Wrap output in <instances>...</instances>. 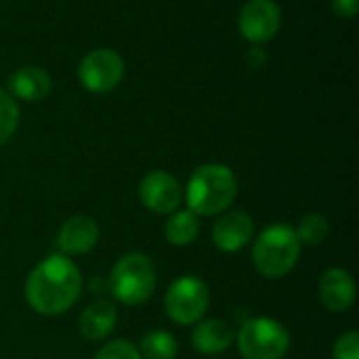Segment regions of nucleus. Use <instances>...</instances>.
<instances>
[{
  "label": "nucleus",
  "mask_w": 359,
  "mask_h": 359,
  "mask_svg": "<svg viewBox=\"0 0 359 359\" xmlns=\"http://www.w3.org/2000/svg\"><path fill=\"white\" fill-rule=\"evenodd\" d=\"M358 297L353 276L343 267H332L320 278V299L322 305L332 313H345L353 307Z\"/></svg>",
  "instance_id": "11"
},
{
  "label": "nucleus",
  "mask_w": 359,
  "mask_h": 359,
  "mask_svg": "<svg viewBox=\"0 0 359 359\" xmlns=\"http://www.w3.org/2000/svg\"><path fill=\"white\" fill-rule=\"evenodd\" d=\"M244 359H282L288 353L290 334L273 318H248L236 337Z\"/></svg>",
  "instance_id": "5"
},
{
  "label": "nucleus",
  "mask_w": 359,
  "mask_h": 359,
  "mask_svg": "<svg viewBox=\"0 0 359 359\" xmlns=\"http://www.w3.org/2000/svg\"><path fill=\"white\" fill-rule=\"evenodd\" d=\"M141 204L156 215H172L183 200L179 181L166 170H151L139 183Z\"/></svg>",
  "instance_id": "8"
},
{
  "label": "nucleus",
  "mask_w": 359,
  "mask_h": 359,
  "mask_svg": "<svg viewBox=\"0 0 359 359\" xmlns=\"http://www.w3.org/2000/svg\"><path fill=\"white\" fill-rule=\"evenodd\" d=\"M210 305V290L204 280L196 276H183L175 280L164 297L166 316L179 326L198 324Z\"/></svg>",
  "instance_id": "6"
},
{
  "label": "nucleus",
  "mask_w": 359,
  "mask_h": 359,
  "mask_svg": "<svg viewBox=\"0 0 359 359\" xmlns=\"http://www.w3.org/2000/svg\"><path fill=\"white\" fill-rule=\"evenodd\" d=\"M82 292V273L65 255H50L40 261L25 280V301L40 316L65 313Z\"/></svg>",
  "instance_id": "1"
},
{
  "label": "nucleus",
  "mask_w": 359,
  "mask_h": 359,
  "mask_svg": "<svg viewBox=\"0 0 359 359\" xmlns=\"http://www.w3.org/2000/svg\"><path fill=\"white\" fill-rule=\"evenodd\" d=\"M233 341H236L233 328L219 318L200 320L191 332L194 349L204 355H219V353L227 351L233 345Z\"/></svg>",
  "instance_id": "13"
},
{
  "label": "nucleus",
  "mask_w": 359,
  "mask_h": 359,
  "mask_svg": "<svg viewBox=\"0 0 359 359\" xmlns=\"http://www.w3.org/2000/svg\"><path fill=\"white\" fill-rule=\"evenodd\" d=\"M95 359H141L139 349L130 343V341H111L107 345H103Z\"/></svg>",
  "instance_id": "20"
},
{
  "label": "nucleus",
  "mask_w": 359,
  "mask_h": 359,
  "mask_svg": "<svg viewBox=\"0 0 359 359\" xmlns=\"http://www.w3.org/2000/svg\"><path fill=\"white\" fill-rule=\"evenodd\" d=\"M280 19V6L273 0H248L240 13L238 27L246 40L261 44L278 34Z\"/></svg>",
  "instance_id": "9"
},
{
  "label": "nucleus",
  "mask_w": 359,
  "mask_h": 359,
  "mask_svg": "<svg viewBox=\"0 0 359 359\" xmlns=\"http://www.w3.org/2000/svg\"><path fill=\"white\" fill-rule=\"evenodd\" d=\"M139 353L145 359H175L179 353L177 339L166 330H151L141 339Z\"/></svg>",
  "instance_id": "17"
},
{
  "label": "nucleus",
  "mask_w": 359,
  "mask_h": 359,
  "mask_svg": "<svg viewBox=\"0 0 359 359\" xmlns=\"http://www.w3.org/2000/svg\"><path fill=\"white\" fill-rule=\"evenodd\" d=\"M198 233L200 221L191 210H175L164 225V238L172 246H189L196 242Z\"/></svg>",
  "instance_id": "16"
},
{
  "label": "nucleus",
  "mask_w": 359,
  "mask_h": 359,
  "mask_svg": "<svg viewBox=\"0 0 359 359\" xmlns=\"http://www.w3.org/2000/svg\"><path fill=\"white\" fill-rule=\"evenodd\" d=\"M238 196V179L225 164H204L187 181L185 202L196 217L225 212Z\"/></svg>",
  "instance_id": "2"
},
{
  "label": "nucleus",
  "mask_w": 359,
  "mask_h": 359,
  "mask_svg": "<svg viewBox=\"0 0 359 359\" xmlns=\"http://www.w3.org/2000/svg\"><path fill=\"white\" fill-rule=\"evenodd\" d=\"M8 90L13 93V97L21 101L36 103V101H42L50 93V78L44 69L36 65H23L11 74Z\"/></svg>",
  "instance_id": "15"
},
{
  "label": "nucleus",
  "mask_w": 359,
  "mask_h": 359,
  "mask_svg": "<svg viewBox=\"0 0 359 359\" xmlns=\"http://www.w3.org/2000/svg\"><path fill=\"white\" fill-rule=\"evenodd\" d=\"M17 124H19V107L8 93L0 90V145L13 137Z\"/></svg>",
  "instance_id": "19"
},
{
  "label": "nucleus",
  "mask_w": 359,
  "mask_h": 359,
  "mask_svg": "<svg viewBox=\"0 0 359 359\" xmlns=\"http://www.w3.org/2000/svg\"><path fill=\"white\" fill-rule=\"evenodd\" d=\"M297 231V238L301 244H307V246H318L326 240L328 231H330V223L326 217L318 215V212H311V215H305L299 223V227L294 229Z\"/></svg>",
  "instance_id": "18"
},
{
  "label": "nucleus",
  "mask_w": 359,
  "mask_h": 359,
  "mask_svg": "<svg viewBox=\"0 0 359 359\" xmlns=\"http://www.w3.org/2000/svg\"><path fill=\"white\" fill-rule=\"evenodd\" d=\"M97 242H99V225L95 219L84 215L69 217L57 233V248L61 250L59 255L65 257L86 255L97 246Z\"/></svg>",
  "instance_id": "12"
},
{
  "label": "nucleus",
  "mask_w": 359,
  "mask_h": 359,
  "mask_svg": "<svg viewBox=\"0 0 359 359\" xmlns=\"http://www.w3.org/2000/svg\"><path fill=\"white\" fill-rule=\"evenodd\" d=\"M118 324V309L111 301H95L84 307L78 320V328L82 339L86 341H103L107 339Z\"/></svg>",
  "instance_id": "14"
},
{
  "label": "nucleus",
  "mask_w": 359,
  "mask_h": 359,
  "mask_svg": "<svg viewBox=\"0 0 359 359\" xmlns=\"http://www.w3.org/2000/svg\"><path fill=\"white\" fill-rule=\"evenodd\" d=\"M301 246L292 225L271 223L252 244V265L267 280L284 278L299 263Z\"/></svg>",
  "instance_id": "3"
},
{
  "label": "nucleus",
  "mask_w": 359,
  "mask_h": 359,
  "mask_svg": "<svg viewBox=\"0 0 359 359\" xmlns=\"http://www.w3.org/2000/svg\"><path fill=\"white\" fill-rule=\"evenodd\" d=\"M332 8L341 17H355L359 11V0H332Z\"/></svg>",
  "instance_id": "22"
},
{
  "label": "nucleus",
  "mask_w": 359,
  "mask_h": 359,
  "mask_svg": "<svg viewBox=\"0 0 359 359\" xmlns=\"http://www.w3.org/2000/svg\"><path fill=\"white\" fill-rule=\"evenodd\" d=\"M122 76H124V59L109 48H97L88 53L78 67V78L82 86L90 93H107L116 88Z\"/></svg>",
  "instance_id": "7"
},
{
  "label": "nucleus",
  "mask_w": 359,
  "mask_h": 359,
  "mask_svg": "<svg viewBox=\"0 0 359 359\" xmlns=\"http://www.w3.org/2000/svg\"><path fill=\"white\" fill-rule=\"evenodd\" d=\"M156 265L143 252L122 255L109 276V290L122 305L135 307L149 301L156 290Z\"/></svg>",
  "instance_id": "4"
},
{
  "label": "nucleus",
  "mask_w": 359,
  "mask_h": 359,
  "mask_svg": "<svg viewBox=\"0 0 359 359\" xmlns=\"http://www.w3.org/2000/svg\"><path fill=\"white\" fill-rule=\"evenodd\" d=\"M255 236V221L244 210H225L212 227V242L221 252L242 250Z\"/></svg>",
  "instance_id": "10"
},
{
  "label": "nucleus",
  "mask_w": 359,
  "mask_h": 359,
  "mask_svg": "<svg viewBox=\"0 0 359 359\" xmlns=\"http://www.w3.org/2000/svg\"><path fill=\"white\" fill-rule=\"evenodd\" d=\"M334 359H359V334L355 330L345 332L337 339Z\"/></svg>",
  "instance_id": "21"
}]
</instances>
